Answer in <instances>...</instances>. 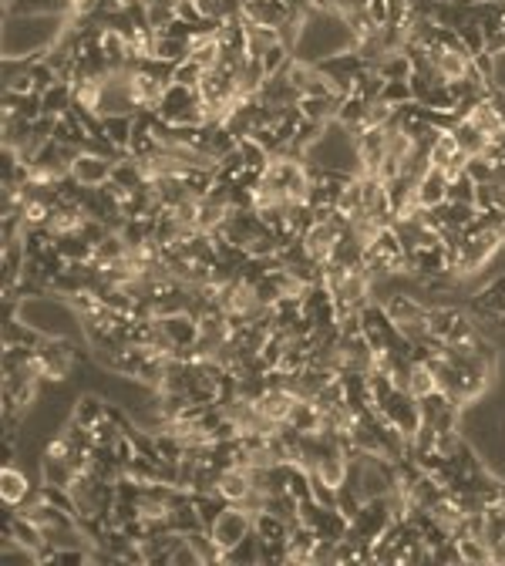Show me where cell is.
<instances>
[{
    "mask_svg": "<svg viewBox=\"0 0 505 566\" xmlns=\"http://www.w3.org/2000/svg\"><path fill=\"white\" fill-rule=\"evenodd\" d=\"M287 429H293L297 435H317L323 431V411H320V404L314 398H300V402L293 404L290 418H287Z\"/></svg>",
    "mask_w": 505,
    "mask_h": 566,
    "instance_id": "5bb4252c",
    "label": "cell"
},
{
    "mask_svg": "<svg viewBox=\"0 0 505 566\" xmlns=\"http://www.w3.org/2000/svg\"><path fill=\"white\" fill-rule=\"evenodd\" d=\"M252 485H256V479H252L250 465H226V469L219 472L216 492L226 499V502H233V506H240L243 499L252 492Z\"/></svg>",
    "mask_w": 505,
    "mask_h": 566,
    "instance_id": "9c48e42d",
    "label": "cell"
},
{
    "mask_svg": "<svg viewBox=\"0 0 505 566\" xmlns=\"http://www.w3.org/2000/svg\"><path fill=\"white\" fill-rule=\"evenodd\" d=\"M394 519H398V516L391 509V499L387 496L364 499V506H360V512L354 516V523H350V533H358L360 539L374 543V539H381V533L391 529Z\"/></svg>",
    "mask_w": 505,
    "mask_h": 566,
    "instance_id": "277c9868",
    "label": "cell"
},
{
    "mask_svg": "<svg viewBox=\"0 0 505 566\" xmlns=\"http://www.w3.org/2000/svg\"><path fill=\"white\" fill-rule=\"evenodd\" d=\"M458 550H462V563H492V546L482 536H458Z\"/></svg>",
    "mask_w": 505,
    "mask_h": 566,
    "instance_id": "d6986e66",
    "label": "cell"
},
{
    "mask_svg": "<svg viewBox=\"0 0 505 566\" xmlns=\"http://www.w3.org/2000/svg\"><path fill=\"white\" fill-rule=\"evenodd\" d=\"M317 533L310 529V526H304V523H297L290 529V539H287V563H300V566H306V563H314V550H317Z\"/></svg>",
    "mask_w": 505,
    "mask_h": 566,
    "instance_id": "4fadbf2b",
    "label": "cell"
},
{
    "mask_svg": "<svg viewBox=\"0 0 505 566\" xmlns=\"http://www.w3.org/2000/svg\"><path fill=\"white\" fill-rule=\"evenodd\" d=\"M209 536L223 546V550H233L236 543H243L246 536H252V512H246L243 506H233L229 502L226 509L219 512V519L209 526Z\"/></svg>",
    "mask_w": 505,
    "mask_h": 566,
    "instance_id": "5b68a950",
    "label": "cell"
},
{
    "mask_svg": "<svg viewBox=\"0 0 505 566\" xmlns=\"http://www.w3.org/2000/svg\"><path fill=\"white\" fill-rule=\"evenodd\" d=\"M475 179L468 172H462L458 179H452V186H448V202H472L475 206Z\"/></svg>",
    "mask_w": 505,
    "mask_h": 566,
    "instance_id": "7402d4cb",
    "label": "cell"
},
{
    "mask_svg": "<svg viewBox=\"0 0 505 566\" xmlns=\"http://www.w3.org/2000/svg\"><path fill=\"white\" fill-rule=\"evenodd\" d=\"M108 408L111 404L102 398V394H94V391H84V394H78L75 398V404H71V418L78 421V425H84V429L92 431L102 418H108Z\"/></svg>",
    "mask_w": 505,
    "mask_h": 566,
    "instance_id": "9a60e30c",
    "label": "cell"
},
{
    "mask_svg": "<svg viewBox=\"0 0 505 566\" xmlns=\"http://www.w3.org/2000/svg\"><path fill=\"white\" fill-rule=\"evenodd\" d=\"M448 186H452V179L441 172V169H428V172L418 179V186H414L418 209H439L441 202H448Z\"/></svg>",
    "mask_w": 505,
    "mask_h": 566,
    "instance_id": "30bf717a",
    "label": "cell"
},
{
    "mask_svg": "<svg viewBox=\"0 0 505 566\" xmlns=\"http://www.w3.org/2000/svg\"><path fill=\"white\" fill-rule=\"evenodd\" d=\"M102 135H105L115 148L128 152L132 135H135V115H108V119H102Z\"/></svg>",
    "mask_w": 505,
    "mask_h": 566,
    "instance_id": "2e32d148",
    "label": "cell"
},
{
    "mask_svg": "<svg viewBox=\"0 0 505 566\" xmlns=\"http://www.w3.org/2000/svg\"><path fill=\"white\" fill-rule=\"evenodd\" d=\"M78 361H81V344L75 337H48L38 348V364L40 375H44V385L67 381Z\"/></svg>",
    "mask_w": 505,
    "mask_h": 566,
    "instance_id": "3957f363",
    "label": "cell"
},
{
    "mask_svg": "<svg viewBox=\"0 0 505 566\" xmlns=\"http://www.w3.org/2000/svg\"><path fill=\"white\" fill-rule=\"evenodd\" d=\"M40 105H44V115H54V119L67 115V111L75 108V92H71V81H58V84H51L48 92L40 94Z\"/></svg>",
    "mask_w": 505,
    "mask_h": 566,
    "instance_id": "e0dca14e",
    "label": "cell"
},
{
    "mask_svg": "<svg viewBox=\"0 0 505 566\" xmlns=\"http://www.w3.org/2000/svg\"><path fill=\"white\" fill-rule=\"evenodd\" d=\"M202 75H206V71H202L196 61H189V57H186V61H179V65H175L173 84H182V88H199Z\"/></svg>",
    "mask_w": 505,
    "mask_h": 566,
    "instance_id": "44dd1931",
    "label": "cell"
},
{
    "mask_svg": "<svg viewBox=\"0 0 505 566\" xmlns=\"http://www.w3.org/2000/svg\"><path fill=\"white\" fill-rule=\"evenodd\" d=\"M111 172H115V159H108V155H98V152H84L81 148V155L71 162V179L84 189H98L111 182Z\"/></svg>",
    "mask_w": 505,
    "mask_h": 566,
    "instance_id": "8992f818",
    "label": "cell"
},
{
    "mask_svg": "<svg viewBox=\"0 0 505 566\" xmlns=\"http://www.w3.org/2000/svg\"><path fill=\"white\" fill-rule=\"evenodd\" d=\"M408 394H414L418 402H425V398H431V394H439L441 385H439V375H435V367H431V361L428 358H421V354H414L412 364H408Z\"/></svg>",
    "mask_w": 505,
    "mask_h": 566,
    "instance_id": "8fae6325",
    "label": "cell"
},
{
    "mask_svg": "<svg viewBox=\"0 0 505 566\" xmlns=\"http://www.w3.org/2000/svg\"><path fill=\"white\" fill-rule=\"evenodd\" d=\"M34 489H38V485H31L27 472L21 469L17 462H7V465L0 469V499H4L7 509H17L24 499L34 496Z\"/></svg>",
    "mask_w": 505,
    "mask_h": 566,
    "instance_id": "ba28073f",
    "label": "cell"
},
{
    "mask_svg": "<svg viewBox=\"0 0 505 566\" xmlns=\"http://www.w3.org/2000/svg\"><path fill=\"white\" fill-rule=\"evenodd\" d=\"M341 105H344V98L341 94H306V98H300V115H304L306 121H317V125H327V121L337 119V111H341Z\"/></svg>",
    "mask_w": 505,
    "mask_h": 566,
    "instance_id": "7c38bea8",
    "label": "cell"
},
{
    "mask_svg": "<svg viewBox=\"0 0 505 566\" xmlns=\"http://www.w3.org/2000/svg\"><path fill=\"white\" fill-rule=\"evenodd\" d=\"M252 563H263V546H260L256 533L246 536L243 543H236V546L226 553V566H252Z\"/></svg>",
    "mask_w": 505,
    "mask_h": 566,
    "instance_id": "ac0fdd59",
    "label": "cell"
},
{
    "mask_svg": "<svg viewBox=\"0 0 505 566\" xmlns=\"http://www.w3.org/2000/svg\"><path fill=\"white\" fill-rule=\"evenodd\" d=\"M381 102H387L391 108L412 105L414 102L412 81H385V88H381Z\"/></svg>",
    "mask_w": 505,
    "mask_h": 566,
    "instance_id": "ffe728a7",
    "label": "cell"
},
{
    "mask_svg": "<svg viewBox=\"0 0 505 566\" xmlns=\"http://www.w3.org/2000/svg\"><path fill=\"white\" fill-rule=\"evenodd\" d=\"M455 115H458V111H455ZM462 119L472 121V125H475V128H479L489 142H502L505 138V119H502V111L495 108L492 94H485V98L475 102L468 111H462Z\"/></svg>",
    "mask_w": 505,
    "mask_h": 566,
    "instance_id": "52a82bcc",
    "label": "cell"
},
{
    "mask_svg": "<svg viewBox=\"0 0 505 566\" xmlns=\"http://www.w3.org/2000/svg\"><path fill=\"white\" fill-rule=\"evenodd\" d=\"M65 13H7L4 57H44L65 34Z\"/></svg>",
    "mask_w": 505,
    "mask_h": 566,
    "instance_id": "7a4b0ae2",
    "label": "cell"
},
{
    "mask_svg": "<svg viewBox=\"0 0 505 566\" xmlns=\"http://www.w3.org/2000/svg\"><path fill=\"white\" fill-rule=\"evenodd\" d=\"M169 566H202V563H199V553L192 550V543H189L186 536H182V543L175 546L173 563H169Z\"/></svg>",
    "mask_w": 505,
    "mask_h": 566,
    "instance_id": "603a6c76",
    "label": "cell"
},
{
    "mask_svg": "<svg viewBox=\"0 0 505 566\" xmlns=\"http://www.w3.org/2000/svg\"><path fill=\"white\" fill-rule=\"evenodd\" d=\"M344 51H354V34L350 24L337 11H323V7H306L297 44H293V57H304V61H327Z\"/></svg>",
    "mask_w": 505,
    "mask_h": 566,
    "instance_id": "6da1fadb",
    "label": "cell"
}]
</instances>
